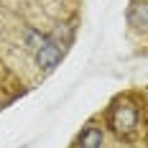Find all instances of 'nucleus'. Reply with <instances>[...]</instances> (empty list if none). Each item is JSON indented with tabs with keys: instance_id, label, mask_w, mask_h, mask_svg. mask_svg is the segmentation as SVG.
Masks as SVG:
<instances>
[{
	"instance_id": "obj_1",
	"label": "nucleus",
	"mask_w": 148,
	"mask_h": 148,
	"mask_svg": "<svg viewBox=\"0 0 148 148\" xmlns=\"http://www.w3.org/2000/svg\"><path fill=\"white\" fill-rule=\"evenodd\" d=\"M107 125L115 130L118 138H130L140 125V110L130 100H118L107 112Z\"/></svg>"
},
{
	"instance_id": "obj_6",
	"label": "nucleus",
	"mask_w": 148,
	"mask_h": 148,
	"mask_svg": "<svg viewBox=\"0 0 148 148\" xmlns=\"http://www.w3.org/2000/svg\"><path fill=\"white\" fill-rule=\"evenodd\" d=\"M21 148H26V146H21Z\"/></svg>"
},
{
	"instance_id": "obj_3",
	"label": "nucleus",
	"mask_w": 148,
	"mask_h": 148,
	"mask_svg": "<svg viewBox=\"0 0 148 148\" xmlns=\"http://www.w3.org/2000/svg\"><path fill=\"white\" fill-rule=\"evenodd\" d=\"M102 146H105V130L95 123L84 125V130L77 138V148H102Z\"/></svg>"
},
{
	"instance_id": "obj_7",
	"label": "nucleus",
	"mask_w": 148,
	"mask_h": 148,
	"mask_svg": "<svg viewBox=\"0 0 148 148\" xmlns=\"http://www.w3.org/2000/svg\"><path fill=\"white\" fill-rule=\"evenodd\" d=\"M146 140H148V135H146Z\"/></svg>"
},
{
	"instance_id": "obj_2",
	"label": "nucleus",
	"mask_w": 148,
	"mask_h": 148,
	"mask_svg": "<svg viewBox=\"0 0 148 148\" xmlns=\"http://www.w3.org/2000/svg\"><path fill=\"white\" fill-rule=\"evenodd\" d=\"M36 66L38 69H44V72H54L56 66H59V61L64 59V44L61 41H54L51 36L46 38L44 44L36 49Z\"/></svg>"
},
{
	"instance_id": "obj_5",
	"label": "nucleus",
	"mask_w": 148,
	"mask_h": 148,
	"mask_svg": "<svg viewBox=\"0 0 148 148\" xmlns=\"http://www.w3.org/2000/svg\"><path fill=\"white\" fill-rule=\"evenodd\" d=\"M46 38H49V36H46V33H38V31H28V33H26V44H28L33 51H36L41 44H44Z\"/></svg>"
},
{
	"instance_id": "obj_4",
	"label": "nucleus",
	"mask_w": 148,
	"mask_h": 148,
	"mask_svg": "<svg viewBox=\"0 0 148 148\" xmlns=\"http://www.w3.org/2000/svg\"><path fill=\"white\" fill-rule=\"evenodd\" d=\"M128 23L135 31H148V0H133L128 8Z\"/></svg>"
}]
</instances>
